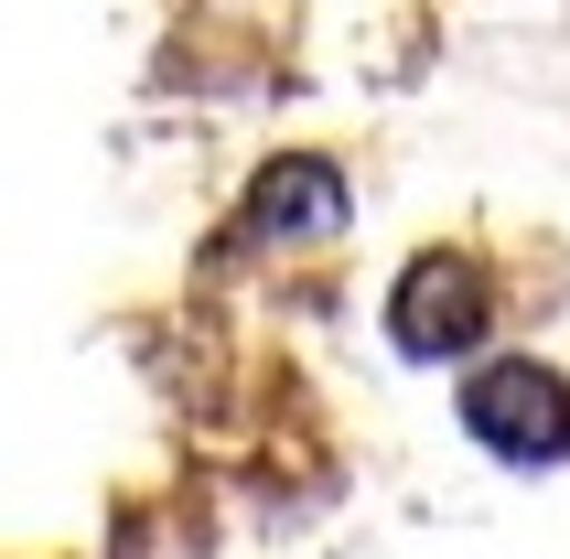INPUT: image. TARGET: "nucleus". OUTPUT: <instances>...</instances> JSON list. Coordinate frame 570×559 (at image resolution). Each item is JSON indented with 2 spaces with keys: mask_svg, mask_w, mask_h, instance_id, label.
I'll use <instances>...</instances> for the list:
<instances>
[{
  "mask_svg": "<svg viewBox=\"0 0 570 559\" xmlns=\"http://www.w3.org/2000/svg\"><path fill=\"white\" fill-rule=\"evenodd\" d=\"M463 431L495 463H570V376L539 355H495L463 376Z\"/></svg>",
  "mask_w": 570,
  "mask_h": 559,
  "instance_id": "obj_1",
  "label": "nucleus"
},
{
  "mask_svg": "<svg viewBox=\"0 0 570 559\" xmlns=\"http://www.w3.org/2000/svg\"><path fill=\"white\" fill-rule=\"evenodd\" d=\"M387 323H399V355H474L484 323H495V280L474 269L463 248H431L399 269V291H387Z\"/></svg>",
  "mask_w": 570,
  "mask_h": 559,
  "instance_id": "obj_2",
  "label": "nucleus"
},
{
  "mask_svg": "<svg viewBox=\"0 0 570 559\" xmlns=\"http://www.w3.org/2000/svg\"><path fill=\"white\" fill-rule=\"evenodd\" d=\"M345 216H355V194H345V173L323 151L269 161V184L248 194V237L258 248H323V237H345Z\"/></svg>",
  "mask_w": 570,
  "mask_h": 559,
  "instance_id": "obj_3",
  "label": "nucleus"
}]
</instances>
